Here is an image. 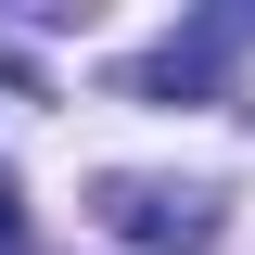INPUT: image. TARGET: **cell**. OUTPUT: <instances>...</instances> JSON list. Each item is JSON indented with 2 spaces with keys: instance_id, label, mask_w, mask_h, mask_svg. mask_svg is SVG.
Masks as SVG:
<instances>
[{
  "instance_id": "7a4b0ae2",
  "label": "cell",
  "mask_w": 255,
  "mask_h": 255,
  "mask_svg": "<svg viewBox=\"0 0 255 255\" xmlns=\"http://www.w3.org/2000/svg\"><path fill=\"white\" fill-rule=\"evenodd\" d=\"M26 243V191H13V166H0V255Z\"/></svg>"
},
{
  "instance_id": "6da1fadb",
  "label": "cell",
  "mask_w": 255,
  "mask_h": 255,
  "mask_svg": "<svg viewBox=\"0 0 255 255\" xmlns=\"http://www.w3.org/2000/svg\"><path fill=\"white\" fill-rule=\"evenodd\" d=\"M115 243H140V255H204L230 230V204L217 191H179V179H102V204H90Z\"/></svg>"
}]
</instances>
